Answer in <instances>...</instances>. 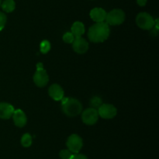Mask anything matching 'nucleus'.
I'll list each match as a JSON object with an SVG mask.
<instances>
[{
	"label": "nucleus",
	"instance_id": "nucleus-15",
	"mask_svg": "<svg viewBox=\"0 0 159 159\" xmlns=\"http://www.w3.org/2000/svg\"><path fill=\"white\" fill-rule=\"evenodd\" d=\"M16 4L13 0H5L2 4V8L6 12H11L15 9Z\"/></svg>",
	"mask_w": 159,
	"mask_h": 159
},
{
	"label": "nucleus",
	"instance_id": "nucleus-13",
	"mask_svg": "<svg viewBox=\"0 0 159 159\" xmlns=\"http://www.w3.org/2000/svg\"><path fill=\"white\" fill-rule=\"evenodd\" d=\"M107 17V12L102 8H94L90 12V17L96 23L104 22Z\"/></svg>",
	"mask_w": 159,
	"mask_h": 159
},
{
	"label": "nucleus",
	"instance_id": "nucleus-4",
	"mask_svg": "<svg viewBox=\"0 0 159 159\" xmlns=\"http://www.w3.org/2000/svg\"><path fill=\"white\" fill-rule=\"evenodd\" d=\"M137 25L143 30H152L155 26V20L147 12H140L136 17Z\"/></svg>",
	"mask_w": 159,
	"mask_h": 159
},
{
	"label": "nucleus",
	"instance_id": "nucleus-9",
	"mask_svg": "<svg viewBox=\"0 0 159 159\" xmlns=\"http://www.w3.org/2000/svg\"><path fill=\"white\" fill-rule=\"evenodd\" d=\"M73 50L78 54H84L89 49V43L83 37H75L72 43Z\"/></svg>",
	"mask_w": 159,
	"mask_h": 159
},
{
	"label": "nucleus",
	"instance_id": "nucleus-22",
	"mask_svg": "<svg viewBox=\"0 0 159 159\" xmlns=\"http://www.w3.org/2000/svg\"><path fill=\"white\" fill-rule=\"evenodd\" d=\"M71 159H88L87 158L86 156H85L84 154H73L72 157Z\"/></svg>",
	"mask_w": 159,
	"mask_h": 159
},
{
	"label": "nucleus",
	"instance_id": "nucleus-25",
	"mask_svg": "<svg viewBox=\"0 0 159 159\" xmlns=\"http://www.w3.org/2000/svg\"><path fill=\"white\" fill-rule=\"evenodd\" d=\"M0 6H1V0H0Z\"/></svg>",
	"mask_w": 159,
	"mask_h": 159
},
{
	"label": "nucleus",
	"instance_id": "nucleus-6",
	"mask_svg": "<svg viewBox=\"0 0 159 159\" xmlns=\"http://www.w3.org/2000/svg\"><path fill=\"white\" fill-rule=\"evenodd\" d=\"M99 116L105 119H110L114 118L117 113V109L111 104H102L97 109Z\"/></svg>",
	"mask_w": 159,
	"mask_h": 159
},
{
	"label": "nucleus",
	"instance_id": "nucleus-11",
	"mask_svg": "<svg viewBox=\"0 0 159 159\" xmlns=\"http://www.w3.org/2000/svg\"><path fill=\"white\" fill-rule=\"evenodd\" d=\"M15 111L12 104L6 102L0 103V118L2 119H9L13 115Z\"/></svg>",
	"mask_w": 159,
	"mask_h": 159
},
{
	"label": "nucleus",
	"instance_id": "nucleus-24",
	"mask_svg": "<svg viewBox=\"0 0 159 159\" xmlns=\"http://www.w3.org/2000/svg\"><path fill=\"white\" fill-rule=\"evenodd\" d=\"M43 69V65L41 62H39V63L37 64V70H42Z\"/></svg>",
	"mask_w": 159,
	"mask_h": 159
},
{
	"label": "nucleus",
	"instance_id": "nucleus-3",
	"mask_svg": "<svg viewBox=\"0 0 159 159\" xmlns=\"http://www.w3.org/2000/svg\"><path fill=\"white\" fill-rule=\"evenodd\" d=\"M125 20V13L122 9H116L110 11L109 13H107L106 17V23L111 26L120 25L124 23Z\"/></svg>",
	"mask_w": 159,
	"mask_h": 159
},
{
	"label": "nucleus",
	"instance_id": "nucleus-18",
	"mask_svg": "<svg viewBox=\"0 0 159 159\" xmlns=\"http://www.w3.org/2000/svg\"><path fill=\"white\" fill-rule=\"evenodd\" d=\"M102 104V101L101 99V98L98 96L93 97V98L90 101V105L92 106V108L95 109H98L101 106V104Z\"/></svg>",
	"mask_w": 159,
	"mask_h": 159
},
{
	"label": "nucleus",
	"instance_id": "nucleus-10",
	"mask_svg": "<svg viewBox=\"0 0 159 159\" xmlns=\"http://www.w3.org/2000/svg\"><path fill=\"white\" fill-rule=\"evenodd\" d=\"M48 94L50 97L54 100V101H61L64 98V90L60 85L57 84H54L48 89Z\"/></svg>",
	"mask_w": 159,
	"mask_h": 159
},
{
	"label": "nucleus",
	"instance_id": "nucleus-14",
	"mask_svg": "<svg viewBox=\"0 0 159 159\" xmlns=\"http://www.w3.org/2000/svg\"><path fill=\"white\" fill-rule=\"evenodd\" d=\"M85 33V26L80 21H76L73 23L71 26V34L75 37H82V34Z\"/></svg>",
	"mask_w": 159,
	"mask_h": 159
},
{
	"label": "nucleus",
	"instance_id": "nucleus-1",
	"mask_svg": "<svg viewBox=\"0 0 159 159\" xmlns=\"http://www.w3.org/2000/svg\"><path fill=\"white\" fill-rule=\"evenodd\" d=\"M110 26L105 22L96 23L89 30L88 37L93 43H101L107 40L110 36Z\"/></svg>",
	"mask_w": 159,
	"mask_h": 159
},
{
	"label": "nucleus",
	"instance_id": "nucleus-23",
	"mask_svg": "<svg viewBox=\"0 0 159 159\" xmlns=\"http://www.w3.org/2000/svg\"><path fill=\"white\" fill-rule=\"evenodd\" d=\"M137 2L140 6H144L147 3V0H137Z\"/></svg>",
	"mask_w": 159,
	"mask_h": 159
},
{
	"label": "nucleus",
	"instance_id": "nucleus-5",
	"mask_svg": "<svg viewBox=\"0 0 159 159\" xmlns=\"http://www.w3.org/2000/svg\"><path fill=\"white\" fill-rule=\"evenodd\" d=\"M66 145L68 149L73 154H78L81 151L83 145L82 139L77 134H71L67 140Z\"/></svg>",
	"mask_w": 159,
	"mask_h": 159
},
{
	"label": "nucleus",
	"instance_id": "nucleus-7",
	"mask_svg": "<svg viewBox=\"0 0 159 159\" xmlns=\"http://www.w3.org/2000/svg\"><path fill=\"white\" fill-rule=\"evenodd\" d=\"M82 119L85 124L89 125V126H93V125L96 124L99 119V114H98L97 109H95L93 108L85 109L82 112Z\"/></svg>",
	"mask_w": 159,
	"mask_h": 159
},
{
	"label": "nucleus",
	"instance_id": "nucleus-16",
	"mask_svg": "<svg viewBox=\"0 0 159 159\" xmlns=\"http://www.w3.org/2000/svg\"><path fill=\"white\" fill-rule=\"evenodd\" d=\"M21 144L24 147H29L32 144V137L30 133L23 134L21 137Z\"/></svg>",
	"mask_w": 159,
	"mask_h": 159
},
{
	"label": "nucleus",
	"instance_id": "nucleus-19",
	"mask_svg": "<svg viewBox=\"0 0 159 159\" xmlns=\"http://www.w3.org/2000/svg\"><path fill=\"white\" fill-rule=\"evenodd\" d=\"M73 153L70 151L68 149L62 150L59 153V156L61 159H71L73 156Z\"/></svg>",
	"mask_w": 159,
	"mask_h": 159
},
{
	"label": "nucleus",
	"instance_id": "nucleus-17",
	"mask_svg": "<svg viewBox=\"0 0 159 159\" xmlns=\"http://www.w3.org/2000/svg\"><path fill=\"white\" fill-rule=\"evenodd\" d=\"M40 51H41L43 54H46L48 51L51 50V43H50L49 41L48 40H43L42 41L40 45Z\"/></svg>",
	"mask_w": 159,
	"mask_h": 159
},
{
	"label": "nucleus",
	"instance_id": "nucleus-21",
	"mask_svg": "<svg viewBox=\"0 0 159 159\" xmlns=\"http://www.w3.org/2000/svg\"><path fill=\"white\" fill-rule=\"evenodd\" d=\"M6 20H7V18H6V14L0 12V31H2L4 28L6 23Z\"/></svg>",
	"mask_w": 159,
	"mask_h": 159
},
{
	"label": "nucleus",
	"instance_id": "nucleus-8",
	"mask_svg": "<svg viewBox=\"0 0 159 159\" xmlns=\"http://www.w3.org/2000/svg\"><path fill=\"white\" fill-rule=\"evenodd\" d=\"M34 82L39 87H43L48 84L49 81V76L44 69L37 70L34 75Z\"/></svg>",
	"mask_w": 159,
	"mask_h": 159
},
{
	"label": "nucleus",
	"instance_id": "nucleus-12",
	"mask_svg": "<svg viewBox=\"0 0 159 159\" xmlns=\"http://www.w3.org/2000/svg\"><path fill=\"white\" fill-rule=\"evenodd\" d=\"M12 117L13 118L14 124L18 127H23L27 123V118H26V114L21 109H16L14 111Z\"/></svg>",
	"mask_w": 159,
	"mask_h": 159
},
{
	"label": "nucleus",
	"instance_id": "nucleus-2",
	"mask_svg": "<svg viewBox=\"0 0 159 159\" xmlns=\"http://www.w3.org/2000/svg\"><path fill=\"white\" fill-rule=\"evenodd\" d=\"M62 112L68 117L79 115L82 111V105L79 100L72 98H65L61 100Z\"/></svg>",
	"mask_w": 159,
	"mask_h": 159
},
{
	"label": "nucleus",
	"instance_id": "nucleus-20",
	"mask_svg": "<svg viewBox=\"0 0 159 159\" xmlns=\"http://www.w3.org/2000/svg\"><path fill=\"white\" fill-rule=\"evenodd\" d=\"M75 38V37L74 35L71 34V32H67L63 35V41L65 43L72 44Z\"/></svg>",
	"mask_w": 159,
	"mask_h": 159
}]
</instances>
